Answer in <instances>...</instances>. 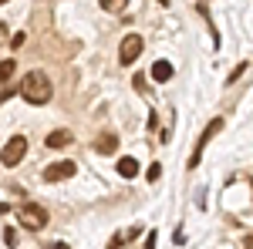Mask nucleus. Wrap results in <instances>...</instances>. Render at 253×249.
Instances as JSON below:
<instances>
[{
  "label": "nucleus",
  "instance_id": "aec40b11",
  "mask_svg": "<svg viewBox=\"0 0 253 249\" xmlns=\"http://www.w3.org/2000/svg\"><path fill=\"white\" fill-rule=\"evenodd\" d=\"M54 249H68V246H64V243H58V246H54Z\"/></svg>",
  "mask_w": 253,
  "mask_h": 249
},
{
  "label": "nucleus",
  "instance_id": "dca6fc26",
  "mask_svg": "<svg viewBox=\"0 0 253 249\" xmlns=\"http://www.w3.org/2000/svg\"><path fill=\"white\" fill-rule=\"evenodd\" d=\"M247 74V61H243V64H240V68H236L233 74H230V84H236V81H240V77Z\"/></svg>",
  "mask_w": 253,
  "mask_h": 249
},
{
  "label": "nucleus",
  "instance_id": "6e6552de",
  "mask_svg": "<svg viewBox=\"0 0 253 249\" xmlns=\"http://www.w3.org/2000/svg\"><path fill=\"white\" fill-rule=\"evenodd\" d=\"M149 74H152V81H159V84H166V81H172V74H175V71H172V64H169V61H156Z\"/></svg>",
  "mask_w": 253,
  "mask_h": 249
},
{
  "label": "nucleus",
  "instance_id": "9b49d317",
  "mask_svg": "<svg viewBox=\"0 0 253 249\" xmlns=\"http://www.w3.org/2000/svg\"><path fill=\"white\" fill-rule=\"evenodd\" d=\"M14 74H17V61H14V58L0 61V84H7V81H10Z\"/></svg>",
  "mask_w": 253,
  "mask_h": 249
},
{
  "label": "nucleus",
  "instance_id": "f3484780",
  "mask_svg": "<svg viewBox=\"0 0 253 249\" xmlns=\"http://www.w3.org/2000/svg\"><path fill=\"white\" fill-rule=\"evenodd\" d=\"M145 249H156V232H149V239H145Z\"/></svg>",
  "mask_w": 253,
  "mask_h": 249
},
{
  "label": "nucleus",
  "instance_id": "4468645a",
  "mask_svg": "<svg viewBox=\"0 0 253 249\" xmlns=\"http://www.w3.org/2000/svg\"><path fill=\"white\" fill-rule=\"evenodd\" d=\"M3 243H7L10 249L17 246V229H3Z\"/></svg>",
  "mask_w": 253,
  "mask_h": 249
},
{
  "label": "nucleus",
  "instance_id": "412c9836",
  "mask_svg": "<svg viewBox=\"0 0 253 249\" xmlns=\"http://www.w3.org/2000/svg\"><path fill=\"white\" fill-rule=\"evenodd\" d=\"M3 3H7V0H0V7H3Z\"/></svg>",
  "mask_w": 253,
  "mask_h": 249
},
{
  "label": "nucleus",
  "instance_id": "2eb2a0df",
  "mask_svg": "<svg viewBox=\"0 0 253 249\" xmlns=\"http://www.w3.org/2000/svg\"><path fill=\"white\" fill-rule=\"evenodd\" d=\"M24 40H27V34L20 31V34H14V37H10V47H14V51H20V47H24Z\"/></svg>",
  "mask_w": 253,
  "mask_h": 249
},
{
  "label": "nucleus",
  "instance_id": "20e7f679",
  "mask_svg": "<svg viewBox=\"0 0 253 249\" xmlns=\"http://www.w3.org/2000/svg\"><path fill=\"white\" fill-rule=\"evenodd\" d=\"M142 51H145V37H142V34H125V37H122V47H118V61H122L125 68H132Z\"/></svg>",
  "mask_w": 253,
  "mask_h": 249
},
{
  "label": "nucleus",
  "instance_id": "f03ea898",
  "mask_svg": "<svg viewBox=\"0 0 253 249\" xmlns=\"http://www.w3.org/2000/svg\"><path fill=\"white\" fill-rule=\"evenodd\" d=\"M17 222L27 232H41L47 226V209H44L41 202H20L17 206Z\"/></svg>",
  "mask_w": 253,
  "mask_h": 249
},
{
  "label": "nucleus",
  "instance_id": "1a4fd4ad",
  "mask_svg": "<svg viewBox=\"0 0 253 249\" xmlns=\"http://www.w3.org/2000/svg\"><path fill=\"white\" fill-rule=\"evenodd\" d=\"M95 148H98L101 155H115V152H118V135H115V132H108V135H98Z\"/></svg>",
  "mask_w": 253,
  "mask_h": 249
},
{
  "label": "nucleus",
  "instance_id": "7ed1b4c3",
  "mask_svg": "<svg viewBox=\"0 0 253 249\" xmlns=\"http://www.w3.org/2000/svg\"><path fill=\"white\" fill-rule=\"evenodd\" d=\"M24 155H27V138L24 135H14V138H7V145L0 148V162L7 165V169H14L24 162Z\"/></svg>",
  "mask_w": 253,
  "mask_h": 249
},
{
  "label": "nucleus",
  "instance_id": "ddd939ff",
  "mask_svg": "<svg viewBox=\"0 0 253 249\" xmlns=\"http://www.w3.org/2000/svg\"><path fill=\"white\" fill-rule=\"evenodd\" d=\"M159 175H162V165L152 162V165H149V172H145V178H149V182H159Z\"/></svg>",
  "mask_w": 253,
  "mask_h": 249
},
{
  "label": "nucleus",
  "instance_id": "423d86ee",
  "mask_svg": "<svg viewBox=\"0 0 253 249\" xmlns=\"http://www.w3.org/2000/svg\"><path fill=\"white\" fill-rule=\"evenodd\" d=\"M75 172H78L75 162H54V165L44 169V182H64V178H71Z\"/></svg>",
  "mask_w": 253,
  "mask_h": 249
},
{
  "label": "nucleus",
  "instance_id": "9d476101",
  "mask_svg": "<svg viewBox=\"0 0 253 249\" xmlns=\"http://www.w3.org/2000/svg\"><path fill=\"white\" fill-rule=\"evenodd\" d=\"M118 175H122V178H135L138 175V162L135 158H118Z\"/></svg>",
  "mask_w": 253,
  "mask_h": 249
},
{
  "label": "nucleus",
  "instance_id": "6ab92c4d",
  "mask_svg": "<svg viewBox=\"0 0 253 249\" xmlns=\"http://www.w3.org/2000/svg\"><path fill=\"white\" fill-rule=\"evenodd\" d=\"M7 212H10V206H7V202H0V215H7Z\"/></svg>",
  "mask_w": 253,
  "mask_h": 249
},
{
  "label": "nucleus",
  "instance_id": "39448f33",
  "mask_svg": "<svg viewBox=\"0 0 253 249\" xmlns=\"http://www.w3.org/2000/svg\"><path fill=\"white\" fill-rule=\"evenodd\" d=\"M219 128H223V118H213V121L203 128V135H199V142H196V148H193V158H189V169L199 165V158H203V152H206V145L213 142V135H219Z\"/></svg>",
  "mask_w": 253,
  "mask_h": 249
},
{
  "label": "nucleus",
  "instance_id": "f8f14e48",
  "mask_svg": "<svg viewBox=\"0 0 253 249\" xmlns=\"http://www.w3.org/2000/svg\"><path fill=\"white\" fill-rule=\"evenodd\" d=\"M101 3V10H108V14H122V10H128V0H98Z\"/></svg>",
  "mask_w": 253,
  "mask_h": 249
},
{
  "label": "nucleus",
  "instance_id": "a211bd4d",
  "mask_svg": "<svg viewBox=\"0 0 253 249\" xmlns=\"http://www.w3.org/2000/svg\"><path fill=\"white\" fill-rule=\"evenodd\" d=\"M3 40H7V24L0 20V44H3Z\"/></svg>",
  "mask_w": 253,
  "mask_h": 249
},
{
  "label": "nucleus",
  "instance_id": "4be33fe9",
  "mask_svg": "<svg viewBox=\"0 0 253 249\" xmlns=\"http://www.w3.org/2000/svg\"><path fill=\"white\" fill-rule=\"evenodd\" d=\"M162 3H169V0H162Z\"/></svg>",
  "mask_w": 253,
  "mask_h": 249
},
{
  "label": "nucleus",
  "instance_id": "f257e3e1",
  "mask_svg": "<svg viewBox=\"0 0 253 249\" xmlns=\"http://www.w3.org/2000/svg\"><path fill=\"white\" fill-rule=\"evenodd\" d=\"M17 91L24 95V101H31V105H47L51 95H54V84H51V77L44 74V71H31V74H24Z\"/></svg>",
  "mask_w": 253,
  "mask_h": 249
},
{
  "label": "nucleus",
  "instance_id": "0eeeda50",
  "mask_svg": "<svg viewBox=\"0 0 253 249\" xmlns=\"http://www.w3.org/2000/svg\"><path fill=\"white\" fill-rule=\"evenodd\" d=\"M71 142H75V135L68 132V128H54V132H47V138H44L47 148H68Z\"/></svg>",
  "mask_w": 253,
  "mask_h": 249
}]
</instances>
